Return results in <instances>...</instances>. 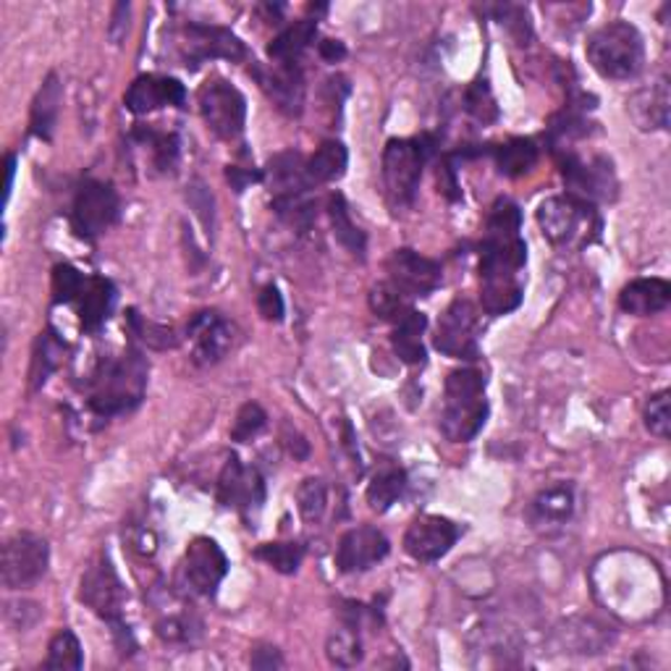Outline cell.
Wrapping results in <instances>:
<instances>
[{"label": "cell", "instance_id": "17", "mask_svg": "<svg viewBox=\"0 0 671 671\" xmlns=\"http://www.w3.org/2000/svg\"><path fill=\"white\" fill-rule=\"evenodd\" d=\"M252 76L258 79L265 98L286 116H299L305 111V74L297 63H273V66H260L252 63Z\"/></svg>", "mask_w": 671, "mask_h": 671}, {"label": "cell", "instance_id": "16", "mask_svg": "<svg viewBox=\"0 0 671 671\" xmlns=\"http://www.w3.org/2000/svg\"><path fill=\"white\" fill-rule=\"evenodd\" d=\"M219 501L223 507H232L239 514L249 517L260 511L265 504V481L254 468H245L239 457H228L219 475Z\"/></svg>", "mask_w": 671, "mask_h": 671}, {"label": "cell", "instance_id": "46", "mask_svg": "<svg viewBox=\"0 0 671 671\" xmlns=\"http://www.w3.org/2000/svg\"><path fill=\"white\" fill-rule=\"evenodd\" d=\"M645 427L658 438H669L671 433V412H669V392H658L645 405Z\"/></svg>", "mask_w": 671, "mask_h": 671}, {"label": "cell", "instance_id": "3", "mask_svg": "<svg viewBox=\"0 0 671 671\" xmlns=\"http://www.w3.org/2000/svg\"><path fill=\"white\" fill-rule=\"evenodd\" d=\"M488 420L485 375L475 368L453 370L444 386L440 433L453 444H470Z\"/></svg>", "mask_w": 671, "mask_h": 671}, {"label": "cell", "instance_id": "34", "mask_svg": "<svg viewBox=\"0 0 671 671\" xmlns=\"http://www.w3.org/2000/svg\"><path fill=\"white\" fill-rule=\"evenodd\" d=\"M574 511V490L570 483H556L540 490L533 501V514L546 525H564Z\"/></svg>", "mask_w": 671, "mask_h": 671}, {"label": "cell", "instance_id": "55", "mask_svg": "<svg viewBox=\"0 0 671 671\" xmlns=\"http://www.w3.org/2000/svg\"><path fill=\"white\" fill-rule=\"evenodd\" d=\"M14 176H16V156H5V200H9L11 189H14Z\"/></svg>", "mask_w": 671, "mask_h": 671}, {"label": "cell", "instance_id": "28", "mask_svg": "<svg viewBox=\"0 0 671 671\" xmlns=\"http://www.w3.org/2000/svg\"><path fill=\"white\" fill-rule=\"evenodd\" d=\"M318 37V18H299L286 27L281 35L268 45V55L273 63H297L299 55L310 48Z\"/></svg>", "mask_w": 671, "mask_h": 671}, {"label": "cell", "instance_id": "50", "mask_svg": "<svg viewBox=\"0 0 671 671\" xmlns=\"http://www.w3.org/2000/svg\"><path fill=\"white\" fill-rule=\"evenodd\" d=\"M438 191L451 202H457L459 197H462V191H459V184H457V174H453V165L449 158H444V161L438 163Z\"/></svg>", "mask_w": 671, "mask_h": 671}, {"label": "cell", "instance_id": "37", "mask_svg": "<svg viewBox=\"0 0 671 671\" xmlns=\"http://www.w3.org/2000/svg\"><path fill=\"white\" fill-rule=\"evenodd\" d=\"M260 561H265L268 567H273V570L281 574H294L299 570V564H302L305 559V546L297 540L289 543H263V546L254 551Z\"/></svg>", "mask_w": 671, "mask_h": 671}, {"label": "cell", "instance_id": "48", "mask_svg": "<svg viewBox=\"0 0 671 671\" xmlns=\"http://www.w3.org/2000/svg\"><path fill=\"white\" fill-rule=\"evenodd\" d=\"M187 197H189V204L195 208V213L200 215L202 226L208 228V234L213 232V195H210V189L204 187L202 182H195L187 187Z\"/></svg>", "mask_w": 671, "mask_h": 671}, {"label": "cell", "instance_id": "21", "mask_svg": "<svg viewBox=\"0 0 671 671\" xmlns=\"http://www.w3.org/2000/svg\"><path fill=\"white\" fill-rule=\"evenodd\" d=\"M184 100H187V89H184L182 82L158 74L137 76L124 95L126 108H129L132 113H137V116H145V113H152L158 111V108L169 105L182 108Z\"/></svg>", "mask_w": 671, "mask_h": 671}, {"label": "cell", "instance_id": "32", "mask_svg": "<svg viewBox=\"0 0 671 671\" xmlns=\"http://www.w3.org/2000/svg\"><path fill=\"white\" fill-rule=\"evenodd\" d=\"M63 349H66V347H63V341L53 334V331H42V334L37 336L35 349H32V365H29V388H32V392L42 388L45 383H48L50 375L55 373V368L61 365Z\"/></svg>", "mask_w": 671, "mask_h": 671}, {"label": "cell", "instance_id": "22", "mask_svg": "<svg viewBox=\"0 0 671 671\" xmlns=\"http://www.w3.org/2000/svg\"><path fill=\"white\" fill-rule=\"evenodd\" d=\"M263 182L271 189L273 200H286V197H299L310 195V189H315L307 178V161L299 152H278L276 158H271L268 163Z\"/></svg>", "mask_w": 671, "mask_h": 671}, {"label": "cell", "instance_id": "8", "mask_svg": "<svg viewBox=\"0 0 671 671\" xmlns=\"http://www.w3.org/2000/svg\"><path fill=\"white\" fill-rule=\"evenodd\" d=\"M556 156H559V169L570 195L593 204L617 200L619 182L609 158L593 156L585 161V158L574 156L572 150H556Z\"/></svg>", "mask_w": 671, "mask_h": 671}, {"label": "cell", "instance_id": "25", "mask_svg": "<svg viewBox=\"0 0 671 671\" xmlns=\"http://www.w3.org/2000/svg\"><path fill=\"white\" fill-rule=\"evenodd\" d=\"M630 113L643 132L667 129L669 126V79L661 76L656 85L641 89L630 100Z\"/></svg>", "mask_w": 671, "mask_h": 671}, {"label": "cell", "instance_id": "13", "mask_svg": "<svg viewBox=\"0 0 671 671\" xmlns=\"http://www.w3.org/2000/svg\"><path fill=\"white\" fill-rule=\"evenodd\" d=\"M226 572L228 559L219 543L213 538H195L184 554L178 583L187 587L191 596H215Z\"/></svg>", "mask_w": 671, "mask_h": 671}, {"label": "cell", "instance_id": "38", "mask_svg": "<svg viewBox=\"0 0 671 671\" xmlns=\"http://www.w3.org/2000/svg\"><path fill=\"white\" fill-rule=\"evenodd\" d=\"M139 139H142L145 145H150L152 150V165H156L158 171H174L176 161H178V137L176 134L169 132H156V129H145V126H139L137 132Z\"/></svg>", "mask_w": 671, "mask_h": 671}, {"label": "cell", "instance_id": "29", "mask_svg": "<svg viewBox=\"0 0 671 671\" xmlns=\"http://www.w3.org/2000/svg\"><path fill=\"white\" fill-rule=\"evenodd\" d=\"M349 165V152L347 147L336 139H328L307 158V178H310L312 187H321V184L338 182L344 174H347Z\"/></svg>", "mask_w": 671, "mask_h": 671}, {"label": "cell", "instance_id": "19", "mask_svg": "<svg viewBox=\"0 0 671 671\" xmlns=\"http://www.w3.org/2000/svg\"><path fill=\"white\" fill-rule=\"evenodd\" d=\"M462 535L457 522L438 514H420L405 533V551L418 561H438Z\"/></svg>", "mask_w": 671, "mask_h": 671}, {"label": "cell", "instance_id": "42", "mask_svg": "<svg viewBox=\"0 0 671 671\" xmlns=\"http://www.w3.org/2000/svg\"><path fill=\"white\" fill-rule=\"evenodd\" d=\"M370 310L383 321L396 323L409 310V302L405 294H399L392 284H378L370 291Z\"/></svg>", "mask_w": 671, "mask_h": 671}, {"label": "cell", "instance_id": "36", "mask_svg": "<svg viewBox=\"0 0 671 671\" xmlns=\"http://www.w3.org/2000/svg\"><path fill=\"white\" fill-rule=\"evenodd\" d=\"M325 656L338 669H351L362 661V637L355 627H341L325 643Z\"/></svg>", "mask_w": 671, "mask_h": 671}, {"label": "cell", "instance_id": "24", "mask_svg": "<svg viewBox=\"0 0 671 671\" xmlns=\"http://www.w3.org/2000/svg\"><path fill=\"white\" fill-rule=\"evenodd\" d=\"M671 305V284L663 278H637L619 294V307L630 315L648 318Z\"/></svg>", "mask_w": 671, "mask_h": 671}, {"label": "cell", "instance_id": "6", "mask_svg": "<svg viewBox=\"0 0 671 671\" xmlns=\"http://www.w3.org/2000/svg\"><path fill=\"white\" fill-rule=\"evenodd\" d=\"M433 156V139H388L383 150V189L392 208H409L418 197L425 163Z\"/></svg>", "mask_w": 671, "mask_h": 671}, {"label": "cell", "instance_id": "39", "mask_svg": "<svg viewBox=\"0 0 671 671\" xmlns=\"http://www.w3.org/2000/svg\"><path fill=\"white\" fill-rule=\"evenodd\" d=\"M328 507V485L321 477H307L297 488V509L307 522H318Z\"/></svg>", "mask_w": 671, "mask_h": 671}, {"label": "cell", "instance_id": "1", "mask_svg": "<svg viewBox=\"0 0 671 671\" xmlns=\"http://www.w3.org/2000/svg\"><path fill=\"white\" fill-rule=\"evenodd\" d=\"M527 263L522 213L511 200H496L485 219L481 245V305L488 315H507L522 305L520 273Z\"/></svg>", "mask_w": 671, "mask_h": 671}, {"label": "cell", "instance_id": "26", "mask_svg": "<svg viewBox=\"0 0 671 671\" xmlns=\"http://www.w3.org/2000/svg\"><path fill=\"white\" fill-rule=\"evenodd\" d=\"M427 328V318L423 312H418L414 307H409L405 315L394 323V351L401 362L407 365H423L425 362V344L423 334Z\"/></svg>", "mask_w": 671, "mask_h": 671}, {"label": "cell", "instance_id": "44", "mask_svg": "<svg viewBox=\"0 0 671 671\" xmlns=\"http://www.w3.org/2000/svg\"><path fill=\"white\" fill-rule=\"evenodd\" d=\"M265 423H268L265 409L260 405H254V401H247V405L236 412L232 438L239 440V444H249L254 436H260V431H263Z\"/></svg>", "mask_w": 671, "mask_h": 671}, {"label": "cell", "instance_id": "49", "mask_svg": "<svg viewBox=\"0 0 671 671\" xmlns=\"http://www.w3.org/2000/svg\"><path fill=\"white\" fill-rule=\"evenodd\" d=\"M249 663H252V669L271 671V669L284 667V658H281V650L276 648V645L258 643L252 648V656H249Z\"/></svg>", "mask_w": 671, "mask_h": 671}, {"label": "cell", "instance_id": "20", "mask_svg": "<svg viewBox=\"0 0 671 671\" xmlns=\"http://www.w3.org/2000/svg\"><path fill=\"white\" fill-rule=\"evenodd\" d=\"M388 551H392V543L378 527H351L336 546V567L344 574L365 572L386 559Z\"/></svg>", "mask_w": 671, "mask_h": 671}, {"label": "cell", "instance_id": "12", "mask_svg": "<svg viewBox=\"0 0 671 671\" xmlns=\"http://www.w3.org/2000/svg\"><path fill=\"white\" fill-rule=\"evenodd\" d=\"M182 61L187 69H200L202 63L223 59V61H245L247 48L232 29L215 27V24H187L182 29Z\"/></svg>", "mask_w": 671, "mask_h": 671}, {"label": "cell", "instance_id": "47", "mask_svg": "<svg viewBox=\"0 0 671 671\" xmlns=\"http://www.w3.org/2000/svg\"><path fill=\"white\" fill-rule=\"evenodd\" d=\"M258 312L263 315V321L268 323H281L286 315V305L281 291L273 284H268L258 294Z\"/></svg>", "mask_w": 671, "mask_h": 671}, {"label": "cell", "instance_id": "53", "mask_svg": "<svg viewBox=\"0 0 671 671\" xmlns=\"http://www.w3.org/2000/svg\"><path fill=\"white\" fill-rule=\"evenodd\" d=\"M129 11H132V5L129 3H119L116 9H113V22H111V37H113V42H121L124 40V35H126V29H129V22H126V18H129Z\"/></svg>", "mask_w": 671, "mask_h": 671}, {"label": "cell", "instance_id": "41", "mask_svg": "<svg viewBox=\"0 0 671 671\" xmlns=\"http://www.w3.org/2000/svg\"><path fill=\"white\" fill-rule=\"evenodd\" d=\"M129 328L132 334L139 338V341H145L150 349H174L178 344L176 334L171 328H165V325L150 323L145 321L142 315H139L137 310H129Z\"/></svg>", "mask_w": 671, "mask_h": 671}, {"label": "cell", "instance_id": "9", "mask_svg": "<svg viewBox=\"0 0 671 671\" xmlns=\"http://www.w3.org/2000/svg\"><path fill=\"white\" fill-rule=\"evenodd\" d=\"M79 600L89 611L98 613L100 619L111 624L124 622V606H126V587L121 583L116 567H113L111 556L100 551L89 561V567L82 574L79 583Z\"/></svg>", "mask_w": 671, "mask_h": 671}, {"label": "cell", "instance_id": "10", "mask_svg": "<svg viewBox=\"0 0 671 671\" xmlns=\"http://www.w3.org/2000/svg\"><path fill=\"white\" fill-rule=\"evenodd\" d=\"M121 215V200L113 184L95 182L87 178L79 189H76L72 204V226L82 239H98L105 234Z\"/></svg>", "mask_w": 671, "mask_h": 671}, {"label": "cell", "instance_id": "33", "mask_svg": "<svg viewBox=\"0 0 671 671\" xmlns=\"http://www.w3.org/2000/svg\"><path fill=\"white\" fill-rule=\"evenodd\" d=\"M407 490V472L396 464H383V468L375 472L373 481L368 485V504L373 511H388L405 496Z\"/></svg>", "mask_w": 671, "mask_h": 671}, {"label": "cell", "instance_id": "45", "mask_svg": "<svg viewBox=\"0 0 671 671\" xmlns=\"http://www.w3.org/2000/svg\"><path fill=\"white\" fill-rule=\"evenodd\" d=\"M85 273L76 271L74 265H55L53 268V302L74 305L79 297L82 286H85Z\"/></svg>", "mask_w": 671, "mask_h": 671}, {"label": "cell", "instance_id": "4", "mask_svg": "<svg viewBox=\"0 0 671 671\" xmlns=\"http://www.w3.org/2000/svg\"><path fill=\"white\" fill-rule=\"evenodd\" d=\"M587 61L604 79H635L645 66V42L630 22H611L587 37Z\"/></svg>", "mask_w": 671, "mask_h": 671}, {"label": "cell", "instance_id": "31", "mask_svg": "<svg viewBox=\"0 0 671 671\" xmlns=\"http://www.w3.org/2000/svg\"><path fill=\"white\" fill-rule=\"evenodd\" d=\"M498 174L507 178L525 176L538 163V145L527 137H514L494 150Z\"/></svg>", "mask_w": 671, "mask_h": 671}, {"label": "cell", "instance_id": "11", "mask_svg": "<svg viewBox=\"0 0 671 671\" xmlns=\"http://www.w3.org/2000/svg\"><path fill=\"white\" fill-rule=\"evenodd\" d=\"M50 564L48 540L35 533H16L3 546V585L9 591H24L40 583Z\"/></svg>", "mask_w": 671, "mask_h": 671}, {"label": "cell", "instance_id": "51", "mask_svg": "<svg viewBox=\"0 0 671 671\" xmlns=\"http://www.w3.org/2000/svg\"><path fill=\"white\" fill-rule=\"evenodd\" d=\"M281 444H284L286 451H289L294 459H299V462H305V459L310 457V444H307V438L297 431V427L284 425V431H281Z\"/></svg>", "mask_w": 671, "mask_h": 671}, {"label": "cell", "instance_id": "23", "mask_svg": "<svg viewBox=\"0 0 671 671\" xmlns=\"http://www.w3.org/2000/svg\"><path fill=\"white\" fill-rule=\"evenodd\" d=\"M76 315H79L82 328L95 334L108 321L116 305V286L102 276H87L82 286L79 297H76Z\"/></svg>", "mask_w": 671, "mask_h": 671}, {"label": "cell", "instance_id": "30", "mask_svg": "<svg viewBox=\"0 0 671 671\" xmlns=\"http://www.w3.org/2000/svg\"><path fill=\"white\" fill-rule=\"evenodd\" d=\"M328 219H331V226H334V236L338 245L347 249L349 254H355V258H360V260L365 258L368 236L355 221H351L347 200H344L338 191L328 197Z\"/></svg>", "mask_w": 671, "mask_h": 671}, {"label": "cell", "instance_id": "5", "mask_svg": "<svg viewBox=\"0 0 671 671\" xmlns=\"http://www.w3.org/2000/svg\"><path fill=\"white\" fill-rule=\"evenodd\" d=\"M538 226L554 247H585L598 239L600 215L596 204L567 191L540 202Z\"/></svg>", "mask_w": 671, "mask_h": 671}, {"label": "cell", "instance_id": "43", "mask_svg": "<svg viewBox=\"0 0 671 671\" xmlns=\"http://www.w3.org/2000/svg\"><path fill=\"white\" fill-rule=\"evenodd\" d=\"M464 111H468L472 119L481 121V124H490V121L498 119V105L488 82H472L468 92H464Z\"/></svg>", "mask_w": 671, "mask_h": 671}, {"label": "cell", "instance_id": "54", "mask_svg": "<svg viewBox=\"0 0 671 671\" xmlns=\"http://www.w3.org/2000/svg\"><path fill=\"white\" fill-rule=\"evenodd\" d=\"M318 50H321L323 59L331 63L341 61L344 55H347V48H344V42H338V40H323L321 45H318Z\"/></svg>", "mask_w": 671, "mask_h": 671}, {"label": "cell", "instance_id": "35", "mask_svg": "<svg viewBox=\"0 0 671 671\" xmlns=\"http://www.w3.org/2000/svg\"><path fill=\"white\" fill-rule=\"evenodd\" d=\"M85 667V654H82L79 637L72 630L55 632V637L48 645V658L45 669L50 671H76Z\"/></svg>", "mask_w": 671, "mask_h": 671}, {"label": "cell", "instance_id": "14", "mask_svg": "<svg viewBox=\"0 0 671 671\" xmlns=\"http://www.w3.org/2000/svg\"><path fill=\"white\" fill-rule=\"evenodd\" d=\"M440 355L451 360L475 362L477 349V310L470 299H453L440 315L436 338H433Z\"/></svg>", "mask_w": 671, "mask_h": 671}, {"label": "cell", "instance_id": "52", "mask_svg": "<svg viewBox=\"0 0 671 671\" xmlns=\"http://www.w3.org/2000/svg\"><path fill=\"white\" fill-rule=\"evenodd\" d=\"M226 178L228 184L236 191H245L247 184H254V182H263V174L260 171H249V169H239V165H228L226 169Z\"/></svg>", "mask_w": 671, "mask_h": 671}, {"label": "cell", "instance_id": "7", "mask_svg": "<svg viewBox=\"0 0 671 671\" xmlns=\"http://www.w3.org/2000/svg\"><path fill=\"white\" fill-rule=\"evenodd\" d=\"M197 105H200L208 129L223 142H234L241 137L247 124V100L232 82H226L223 76H210L197 89Z\"/></svg>", "mask_w": 671, "mask_h": 671}, {"label": "cell", "instance_id": "2", "mask_svg": "<svg viewBox=\"0 0 671 671\" xmlns=\"http://www.w3.org/2000/svg\"><path fill=\"white\" fill-rule=\"evenodd\" d=\"M147 373L150 368L137 349H126L116 360L100 362L87 383L89 409L100 418L132 412L145 399Z\"/></svg>", "mask_w": 671, "mask_h": 671}, {"label": "cell", "instance_id": "27", "mask_svg": "<svg viewBox=\"0 0 671 671\" xmlns=\"http://www.w3.org/2000/svg\"><path fill=\"white\" fill-rule=\"evenodd\" d=\"M61 100H63V85L55 74H48V79L42 82L40 92H37L35 102H32V134L40 139H53L55 121H59L61 111Z\"/></svg>", "mask_w": 671, "mask_h": 671}, {"label": "cell", "instance_id": "18", "mask_svg": "<svg viewBox=\"0 0 671 671\" xmlns=\"http://www.w3.org/2000/svg\"><path fill=\"white\" fill-rule=\"evenodd\" d=\"M187 334L191 341V357L197 365H215L234 347V323H228L221 312L202 310L191 318L187 325Z\"/></svg>", "mask_w": 671, "mask_h": 671}, {"label": "cell", "instance_id": "40", "mask_svg": "<svg viewBox=\"0 0 671 671\" xmlns=\"http://www.w3.org/2000/svg\"><path fill=\"white\" fill-rule=\"evenodd\" d=\"M158 637L165 643H191L202 635V622L197 617H191L189 611L174 613V617H163L156 624Z\"/></svg>", "mask_w": 671, "mask_h": 671}, {"label": "cell", "instance_id": "15", "mask_svg": "<svg viewBox=\"0 0 671 671\" xmlns=\"http://www.w3.org/2000/svg\"><path fill=\"white\" fill-rule=\"evenodd\" d=\"M388 284L405 297H427L440 286L444 271L436 260L425 258V254L414 252V249L401 247L394 249L386 260Z\"/></svg>", "mask_w": 671, "mask_h": 671}]
</instances>
